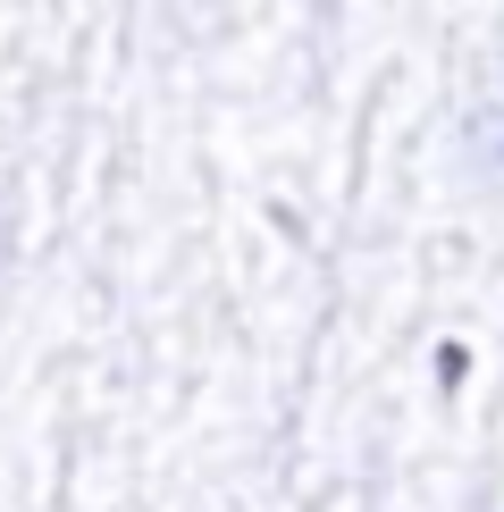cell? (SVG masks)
Returning a JSON list of instances; mask_svg holds the SVG:
<instances>
[{"instance_id": "obj_1", "label": "cell", "mask_w": 504, "mask_h": 512, "mask_svg": "<svg viewBox=\"0 0 504 512\" xmlns=\"http://www.w3.org/2000/svg\"><path fill=\"white\" fill-rule=\"evenodd\" d=\"M454 160H462L471 185L504 194V51L471 76V93H462V110H454Z\"/></svg>"}]
</instances>
